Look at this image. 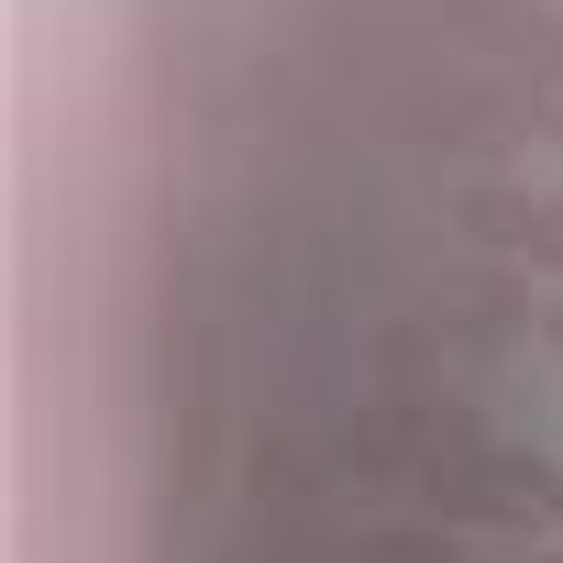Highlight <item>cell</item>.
Wrapping results in <instances>:
<instances>
[{
	"instance_id": "obj_1",
	"label": "cell",
	"mask_w": 563,
	"mask_h": 563,
	"mask_svg": "<svg viewBox=\"0 0 563 563\" xmlns=\"http://www.w3.org/2000/svg\"><path fill=\"white\" fill-rule=\"evenodd\" d=\"M519 265L563 276V188H552V199H530V221H519Z\"/></svg>"
},
{
	"instance_id": "obj_2",
	"label": "cell",
	"mask_w": 563,
	"mask_h": 563,
	"mask_svg": "<svg viewBox=\"0 0 563 563\" xmlns=\"http://www.w3.org/2000/svg\"><path fill=\"white\" fill-rule=\"evenodd\" d=\"M354 563H453V530H387V541H365Z\"/></svg>"
},
{
	"instance_id": "obj_3",
	"label": "cell",
	"mask_w": 563,
	"mask_h": 563,
	"mask_svg": "<svg viewBox=\"0 0 563 563\" xmlns=\"http://www.w3.org/2000/svg\"><path fill=\"white\" fill-rule=\"evenodd\" d=\"M541 332H552V354H563V310H552V321H541Z\"/></svg>"
},
{
	"instance_id": "obj_4",
	"label": "cell",
	"mask_w": 563,
	"mask_h": 563,
	"mask_svg": "<svg viewBox=\"0 0 563 563\" xmlns=\"http://www.w3.org/2000/svg\"><path fill=\"white\" fill-rule=\"evenodd\" d=\"M530 563H563V552H530Z\"/></svg>"
},
{
	"instance_id": "obj_5",
	"label": "cell",
	"mask_w": 563,
	"mask_h": 563,
	"mask_svg": "<svg viewBox=\"0 0 563 563\" xmlns=\"http://www.w3.org/2000/svg\"><path fill=\"white\" fill-rule=\"evenodd\" d=\"M552 519H563V508H552Z\"/></svg>"
}]
</instances>
